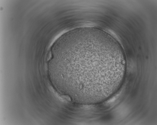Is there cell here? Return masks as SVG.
Returning a JSON list of instances; mask_svg holds the SVG:
<instances>
[{"label":"cell","instance_id":"1","mask_svg":"<svg viewBox=\"0 0 157 125\" xmlns=\"http://www.w3.org/2000/svg\"><path fill=\"white\" fill-rule=\"evenodd\" d=\"M50 63L58 77L69 85L81 89L99 87L124 73L126 65L118 43L97 30L65 39L55 48Z\"/></svg>","mask_w":157,"mask_h":125}]
</instances>
